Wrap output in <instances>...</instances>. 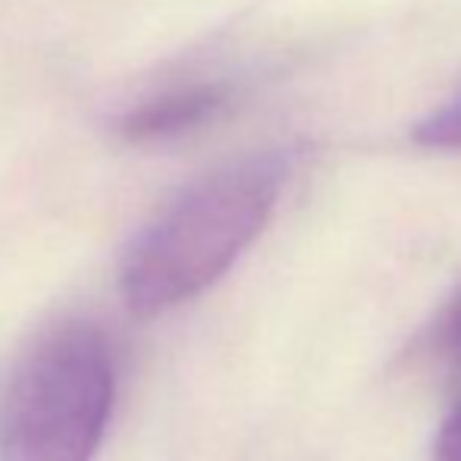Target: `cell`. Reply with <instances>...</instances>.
Listing matches in <instances>:
<instances>
[{
	"mask_svg": "<svg viewBox=\"0 0 461 461\" xmlns=\"http://www.w3.org/2000/svg\"><path fill=\"white\" fill-rule=\"evenodd\" d=\"M113 399L116 361L101 327L54 323L0 386V461H92Z\"/></svg>",
	"mask_w": 461,
	"mask_h": 461,
	"instance_id": "2",
	"label": "cell"
},
{
	"mask_svg": "<svg viewBox=\"0 0 461 461\" xmlns=\"http://www.w3.org/2000/svg\"><path fill=\"white\" fill-rule=\"evenodd\" d=\"M230 104L232 86L226 79L188 76L129 104L113 120V132L129 145H167L211 126Z\"/></svg>",
	"mask_w": 461,
	"mask_h": 461,
	"instance_id": "3",
	"label": "cell"
},
{
	"mask_svg": "<svg viewBox=\"0 0 461 461\" xmlns=\"http://www.w3.org/2000/svg\"><path fill=\"white\" fill-rule=\"evenodd\" d=\"M414 141L437 151H461V92L414 126Z\"/></svg>",
	"mask_w": 461,
	"mask_h": 461,
	"instance_id": "4",
	"label": "cell"
},
{
	"mask_svg": "<svg viewBox=\"0 0 461 461\" xmlns=\"http://www.w3.org/2000/svg\"><path fill=\"white\" fill-rule=\"evenodd\" d=\"M289 170L292 154L274 148L217 167L173 194L122 255L129 311L158 317L211 289L264 232Z\"/></svg>",
	"mask_w": 461,
	"mask_h": 461,
	"instance_id": "1",
	"label": "cell"
},
{
	"mask_svg": "<svg viewBox=\"0 0 461 461\" xmlns=\"http://www.w3.org/2000/svg\"><path fill=\"white\" fill-rule=\"evenodd\" d=\"M433 461H461V405L439 427L433 443Z\"/></svg>",
	"mask_w": 461,
	"mask_h": 461,
	"instance_id": "5",
	"label": "cell"
},
{
	"mask_svg": "<svg viewBox=\"0 0 461 461\" xmlns=\"http://www.w3.org/2000/svg\"><path fill=\"white\" fill-rule=\"evenodd\" d=\"M439 336L449 348L461 352V289L456 292L449 304H446L443 317H439Z\"/></svg>",
	"mask_w": 461,
	"mask_h": 461,
	"instance_id": "6",
	"label": "cell"
}]
</instances>
